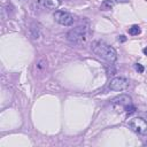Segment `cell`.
I'll list each match as a JSON object with an SVG mask.
<instances>
[{
  "instance_id": "obj_1",
  "label": "cell",
  "mask_w": 147,
  "mask_h": 147,
  "mask_svg": "<svg viewBox=\"0 0 147 147\" xmlns=\"http://www.w3.org/2000/svg\"><path fill=\"white\" fill-rule=\"evenodd\" d=\"M92 51L101 59L109 63H114L117 60V53L114 47L109 46L103 41H94L92 44Z\"/></svg>"
},
{
  "instance_id": "obj_2",
  "label": "cell",
  "mask_w": 147,
  "mask_h": 147,
  "mask_svg": "<svg viewBox=\"0 0 147 147\" xmlns=\"http://www.w3.org/2000/svg\"><path fill=\"white\" fill-rule=\"evenodd\" d=\"M111 106L117 113L125 110L127 114H132L136 111V107L132 105L131 98L125 94H121V95L114 98L111 101Z\"/></svg>"
},
{
  "instance_id": "obj_3",
  "label": "cell",
  "mask_w": 147,
  "mask_h": 147,
  "mask_svg": "<svg viewBox=\"0 0 147 147\" xmlns=\"http://www.w3.org/2000/svg\"><path fill=\"white\" fill-rule=\"evenodd\" d=\"M87 36H88V31H87L86 26H77V28L70 30L67 34L69 41H71L74 44H78V45L85 42L87 39Z\"/></svg>"
},
{
  "instance_id": "obj_4",
  "label": "cell",
  "mask_w": 147,
  "mask_h": 147,
  "mask_svg": "<svg viewBox=\"0 0 147 147\" xmlns=\"http://www.w3.org/2000/svg\"><path fill=\"white\" fill-rule=\"evenodd\" d=\"M127 125H129V129H131L133 132L141 136H147V121H145L144 118L134 117L129 121Z\"/></svg>"
},
{
  "instance_id": "obj_5",
  "label": "cell",
  "mask_w": 147,
  "mask_h": 147,
  "mask_svg": "<svg viewBox=\"0 0 147 147\" xmlns=\"http://www.w3.org/2000/svg\"><path fill=\"white\" fill-rule=\"evenodd\" d=\"M130 86V82L129 79L124 78V77H115L110 80L108 87L111 91H124Z\"/></svg>"
},
{
  "instance_id": "obj_6",
  "label": "cell",
  "mask_w": 147,
  "mask_h": 147,
  "mask_svg": "<svg viewBox=\"0 0 147 147\" xmlns=\"http://www.w3.org/2000/svg\"><path fill=\"white\" fill-rule=\"evenodd\" d=\"M54 18L55 21L61 24V25H65V26H69V25H72L74 24V16L67 11H61V10H57L55 11L54 14Z\"/></svg>"
},
{
  "instance_id": "obj_7",
  "label": "cell",
  "mask_w": 147,
  "mask_h": 147,
  "mask_svg": "<svg viewBox=\"0 0 147 147\" xmlns=\"http://www.w3.org/2000/svg\"><path fill=\"white\" fill-rule=\"evenodd\" d=\"M40 3L48 9H56L60 6L61 0H40Z\"/></svg>"
},
{
  "instance_id": "obj_8",
  "label": "cell",
  "mask_w": 147,
  "mask_h": 147,
  "mask_svg": "<svg viewBox=\"0 0 147 147\" xmlns=\"http://www.w3.org/2000/svg\"><path fill=\"white\" fill-rule=\"evenodd\" d=\"M114 6V2L111 0H103L101 6H100V9L103 10V11H107V10H110Z\"/></svg>"
},
{
  "instance_id": "obj_9",
  "label": "cell",
  "mask_w": 147,
  "mask_h": 147,
  "mask_svg": "<svg viewBox=\"0 0 147 147\" xmlns=\"http://www.w3.org/2000/svg\"><path fill=\"white\" fill-rule=\"evenodd\" d=\"M129 33L131 36H137L140 33V26L139 25H132L130 29H129Z\"/></svg>"
},
{
  "instance_id": "obj_10",
  "label": "cell",
  "mask_w": 147,
  "mask_h": 147,
  "mask_svg": "<svg viewBox=\"0 0 147 147\" xmlns=\"http://www.w3.org/2000/svg\"><path fill=\"white\" fill-rule=\"evenodd\" d=\"M134 70H136V71H138L139 74H142L145 69H144V67H142L140 63H136V64H134Z\"/></svg>"
},
{
  "instance_id": "obj_11",
  "label": "cell",
  "mask_w": 147,
  "mask_h": 147,
  "mask_svg": "<svg viewBox=\"0 0 147 147\" xmlns=\"http://www.w3.org/2000/svg\"><path fill=\"white\" fill-rule=\"evenodd\" d=\"M125 40H126L125 36H118V41H121V42H124Z\"/></svg>"
},
{
  "instance_id": "obj_12",
  "label": "cell",
  "mask_w": 147,
  "mask_h": 147,
  "mask_svg": "<svg viewBox=\"0 0 147 147\" xmlns=\"http://www.w3.org/2000/svg\"><path fill=\"white\" fill-rule=\"evenodd\" d=\"M115 2H117V3H126V2H129V0H115Z\"/></svg>"
},
{
  "instance_id": "obj_13",
  "label": "cell",
  "mask_w": 147,
  "mask_h": 147,
  "mask_svg": "<svg viewBox=\"0 0 147 147\" xmlns=\"http://www.w3.org/2000/svg\"><path fill=\"white\" fill-rule=\"evenodd\" d=\"M142 52H144V54H145V55H147V47H145V48L142 49Z\"/></svg>"
},
{
  "instance_id": "obj_14",
  "label": "cell",
  "mask_w": 147,
  "mask_h": 147,
  "mask_svg": "<svg viewBox=\"0 0 147 147\" xmlns=\"http://www.w3.org/2000/svg\"><path fill=\"white\" fill-rule=\"evenodd\" d=\"M144 145H145V146H147V141H146V142H145V144H144Z\"/></svg>"
}]
</instances>
